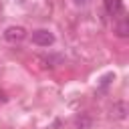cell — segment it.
Listing matches in <instances>:
<instances>
[{"label": "cell", "instance_id": "cell-1", "mask_svg": "<svg viewBox=\"0 0 129 129\" xmlns=\"http://www.w3.org/2000/svg\"><path fill=\"white\" fill-rule=\"evenodd\" d=\"M32 42L38 44V46H48L54 42V34L46 28H40V30H34L32 32Z\"/></svg>", "mask_w": 129, "mask_h": 129}, {"label": "cell", "instance_id": "cell-2", "mask_svg": "<svg viewBox=\"0 0 129 129\" xmlns=\"http://www.w3.org/2000/svg\"><path fill=\"white\" fill-rule=\"evenodd\" d=\"M24 36H26V30H24L22 26H8V28L4 30V38H6L8 42H20Z\"/></svg>", "mask_w": 129, "mask_h": 129}, {"label": "cell", "instance_id": "cell-3", "mask_svg": "<svg viewBox=\"0 0 129 129\" xmlns=\"http://www.w3.org/2000/svg\"><path fill=\"white\" fill-rule=\"evenodd\" d=\"M103 2H105V10H107L109 16H117V14L123 12V4H121V0H103Z\"/></svg>", "mask_w": 129, "mask_h": 129}, {"label": "cell", "instance_id": "cell-4", "mask_svg": "<svg viewBox=\"0 0 129 129\" xmlns=\"http://www.w3.org/2000/svg\"><path fill=\"white\" fill-rule=\"evenodd\" d=\"M111 115H113L115 119H125V115H127V103H123V101H117V103H113Z\"/></svg>", "mask_w": 129, "mask_h": 129}, {"label": "cell", "instance_id": "cell-5", "mask_svg": "<svg viewBox=\"0 0 129 129\" xmlns=\"http://www.w3.org/2000/svg\"><path fill=\"white\" fill-rule=\"evenodd\" d=\"M91 125H93V121H91L89 115H79V117H75V127H77V129H89Z\"/></svg>", "mask_w": 129, "mask_h": 129}, {"label": "cell", "instance_id": "cell-6", "mask_svg": "<svg viewBox=\"0 0 129 129\" xmlns=\"http://www.w3.org/2000/svg\"><path fill=\"white\" fill-rule=\"evenodd\" d=\"M117 34H119V36H127V34H129V22H127V18H123V20L117 24Z\"/></svg>", "mask_w": 129, "mask_h": 129}, {"label": "cell", "instance_id": "cell-7", "mask_svg": "<svg viewBox=\"0 0 129 129\" xmlns=\"http://www.w3.org/2000/svg\"><path fill=\"white\" fill-rule=\"evenodd\" d=\"M111 79H115V75H113V73H109V75H105V77H103V81H101V85L105 87V85H107V83H109Z\"/></svg>", "mask_w": 129, "mask_h": 129}, {"label": "cell", "instance_id": "cell-8", "mask_svg": "<svg viewBox=\"0 0 129 129\" xmlns=\"http://www.w3.org/2000/svg\"><path fill=\"white\" fill-rule=\"evenodd\" d=\"M91 0H75V6H87Z\"/></svg>", "mask_w": 129, "mask_h": 129}, {"label": "cell", "instance_id": "cell-9", "mask_svg": "<svg viewBox=\"0 0 129 129\" xmlns=\"http://www.w3.org/2000/svg\"><path fill=\"white\" fill-rule=\"evenodd\" d=\"M6 101H8V99H6V93L0 91V103H6Z\"/></svg>", "mask_w": 129, "mask_h": 129}, {"label": "cell", "instance_id": "cell-10", "mask_svg": "<svg viewBox=\"0 0 129 129\" xmlns=\"http://www.w3.org/2000/svg\"><path fill=\"white\" fill-rule=\"evenodd\" d=\"M58 127H60V121L56 119V121H54V125H52V127H48V129H58Z\"/></svg>", "mask_w": 129, "mask_h": 129}]
</instances>
